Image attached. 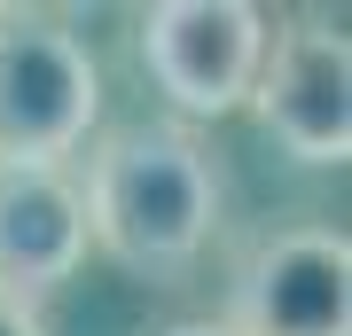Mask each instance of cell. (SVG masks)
<instances>
[{
  "label": "cell",
  "instance_id": "obj_5",
  "mask_svg": "<svg viewBox=\"0 0 352 336\" xmlns=\"http://www.w3.org/2000/svg\"><path fill=\"white\" fill-rule=\"evenodd\" d=\"M235 336H352V243L344 227L289 219L258 235L227 274V313Z\"/></svg>",
  "mask_w": 352,
  "mask_h": 336
},
{
  "label": "cell",
  "instance_id": "obj_3",
  "mask_svg": "<svg viewBox=\"0 0 352 336\" xmlns=\"http://www.w3.org/2000/svg\"><path fill=\"white\" fill-rule=\"evenodd\" d=\"M266 24L274 16L251 0H157L133 24V55L149 71V87L180 110V125L235 117L258 87Z\"/></svg>",
  "mask_w": 352,
  "mask_h": 336
},
{
  "label": "cell",
  "instance_id": "obj_6",
  "mask_svg": "<svg viewBox=\"0 0 352 336\" xmlns=\"http://www.w3.org/2000/svg\"><path fill=\"white\" fill-rule=\"evenodd\" d=\"M87 203L71 164H0V298L47 305L87 266Z\"/></svg>",
  "mask_w": 352,
  "mask_h": 336
},
{
  "label": "cell",
  "instance_id": "obj_2",
  "mask_svg": "<svg viewBox=\"0 0 352 336\" xmlns=\"http://www.w3.org/2000/svg\"><path fill=\"white\" fill-rule=\"evenodd\" d=\"M94 125V47L47 8H0V164H71Z\"/></svg>",
  "mask_w": 352,
  "mask_h": 336
},
{
  "label": "cell",
  "instance_id": "obj_4",
  "mask_svg": "<svg viewBox=\"0 0 352 336\" xmlns=\"http://www.w3.org/2000/svg\"><path fill=\"white\" fill-rule=\"evenodd\" d=\"M243 110L289 164H329L352 157V47L329 16H282L266 24V63Z\"/></svg>",
  "mask_w": 352,
  "mask_h": 336
},
{
  "label": "cell",
  "instance_id": "obj_7",
  "mask_svg": "<svg viewBox=\"0 0 352 336\" xmlns=\"http://www.w3.org/2000/svg\"><path fill=\"white\" fill-rule=\"evenodd\" d=\"M0 336H55V328H47V313H32V305H8V298H0Z\"/></svg>",
  "mask_w": 352,
  "mask_h": 336
},
{
  "label": "cell",
  "instance_id": "obj_8",
  "mask_svg": "<svg viewBox=\"0 0 352 336\" xmlns=\"http://www.w3.org/2000/svg\"><path fill=\"white\" fill-rule=\"evenodd\" d=\"M157 336H235L219 321V313H196V321H173V328H157Z\"/></svg>",
  "mask_w": 352,
  "mask_h": 336
},
{
  "label": "cell",
  "instance_id": "obj_1",
  "mask_svg": "<svg viewBox=\"0 0 352 336\" xmlns=\"http://www.w3.org/2000/svg\"><path fill=\"white\" fill-rule=\"evenodd\" d=\"M87 243L133 282H180L227 219V164L180 117L110 125L78 172Z\"/></svg>",
  "mask_w": 352,
  "mask_h": 336
}]
</instances>
